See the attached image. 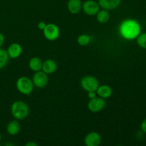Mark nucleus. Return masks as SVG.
<instances>
[{
	"mask_svg": "<svg viewBox=\"0 0 146 146\" xmlns=\"http://www.w3.org/2000/svg\"><path fill=\"white\" fill-rule=\"evenodd\" d=\"M44 35L47 40L54 41L59 36L60 31L58 27L54 24H48L43 30Z\"/></svg>",
	"mask_w": 146,
	"mask_h": 146,
	"instance_id": "nucleus-6",
	"label": "nucleus"
},
{
	"mask_svg": "<svg viewBox=\"0 0 146 146\" xmlns=\"http://www.w3.org/2000/svg\"><path fill=\"white\" fill-rule=\"evenodd\" d=\"M7 51L9 58H17L21 56L22 53V47L18 43H12L9 46Z\"/></svg>",
	"mask_w": 146,
	"mask_h": 146,
	"instance_id": "nucleus-10",
	"label": "nucleus"
},
{
	"mask_svg": "<svg viewBox=\"0 0 146 146\" xmlns=\"http://www.w3.org/2000/svg\"><path fill=\"white\" fill-rule=\"evenodd\" d=\"M141 129L144 133L146 134V118L143 120V121L141 122Z\"/></svg>",
	"mask_w": 146,
	"mask_h": 146,
	"instance_id": "nucleus-21",
	"label": "nucleus"
},
{
	"mask_svg": "<svg viewBox=\"0 0 146 146\" xmlns=\"http://www.w3.org/2000/svg\"><path fill=\"white\" fill-rule=\"evenodd\" d=\"M97 21L101 24H106L108 22L110 19V14L108 10L101 9L98 11L96 14Z\"/></svg>",
	"mask_w": 146,
	"mask_h": 146,
	"instance_id": "nucleus-17",
	"label": "nucleus"
},
{
	"mask_svg": "<svg viewBox=\"0 0 146 146\" xmlns=\"http://www.w3.org/2000/svg\"><path fill=\"white\" fill-rule=\"evenodd\" d=\"M4 41H5V38H4V36L1 33H0V48H1V46L4 44Z\"/></svg>",
	"mask_w": 146,
	"mask_h": 146,
	"instance_id": "nucleus-24",
	"label": "nucleus"
},
{
	"mask_svg": "<svg viewBox=\"0 0 146 146\" xmlns=\"http://www.w3.org/2000/svg\"><path fill=\"white\" fill-rule=\"evenodd\" d=\"M11 113L16 120H24L28 117L29 108L27 104L21 101H14L11 106Z\"/></svg>",
	"mask_w": 146,
	"mask_h": 146,
	"instance_id": "nucleus-2",
	"label": "nucleus"
},
{
	"mask_svg": "<svg viewBox=\"0 0 146 146\" xmlns=\"http://www.w3.org/2000/svg\"><path fill=\"white\" fill-rule=\"evenodd\" d=\"M82 9L86 14L88 16L96 15L100 10V6L94 0H87L83 4Z\"/></svg>",
	"mask_w": 146,
	"mask_h": 146,
	"instance_id": "nucleus-8",
	"label": "nucleus"
},
{
	"mask_svg": "<svg viewBox=\"0 0 146 146\" xmlns=\"http://www.w3.org/2000/svg\"><path fill=\"white\" fill-rule=\"evenodd\" d=\"M88 97L90 98V99H92V98L96 97V91H88Z\"/></svg>",
	"mask_w": 146,
	"mask_h": 146,
	"instance_id": "nucleus-22",
	"label": "nucleus"
},
{
	"mask_svg": "<svg viewBox=\"0 0 146 146\" xmlns=\"http://www.w3.org/2000/svg\"><path fill=\"white\" fill-rule=\"evenodd\" d=\"M112 88L109 86L106 85V84L98 86L96 90L97 95L99 97H101V98H104V99L111 97L112 96Z\"/></svg>",
	"mask_w": 146,
	"mask_h": 146,
	"instance_id": "nucleus-14",
	"label": "nucleus"
},
{
	"mask_svg": "<svg viewBox=\"0 0 146 146\" xmlns=\"http://www.w3.org/2000/svg\"><path fill=\"white\" fill-rule=\"evenodd\" d=\"M46 24L44 21H40L38 24V25H37V27H38V29H39L40 30L43 31L44 29V28L46 27Z\"/></svg>",
	"mask_w": 146,
	"mask_h": 146,
	"instance_id": "nucleus-23",
	"label": "nucleus"
},
{
	"mask_svg": "<svg viewBox=\"0 0 146 146\" xmlns=\"http://www.w3.org/2000/svg\"><path fill=\"white\" fill-rule=\"evenodd\" d=\"M9 56L7 50L0 48V69H2L6 66L9 61Z\"/></svg>",
	"mask_w": 146,
	"mask_h": 146,
	"instance_id": "nucleus-18",
	"label": "nucleus"
},
{
	"mask_svg": "<svg viewBox=\"0 0 146 146\" xmlns=\"http://www.w3.org/2000/svg\"><path fill=\"white\" fill-rule=\"evenodd\" d=\"M42 64L43 61L41 59L38 57H33L29 60V66L30 69L32 71L36 72V71H41V68H42Z\"/></svg>",
	"mask_w": 146,
	"mask_h": 146,
	"instance_id": "nucleus-16",
	"label": "nucleus"
},
{
	"mask_svg": "<svg viewBox=\"0 0 146 146\" xmlns=\"http://www.w3.org/2000/svg\"><path fill=\"white\" fill-rule=\"evenodd\" d=\"M20 131V124L18 122V120L11 121L7 124V131L9 135H16L19 133Z\"/></svg>",
	"mask_w": 146,
	"mask_h": 146,
	"instance_id": "nucleus-15",
	"label": "nucleus"
},
{
	"mask_svg": "<svg viewBox=\"0 0 146 146\" xmlns=\"http://www.w3.org/2000/svg\"><path fill=\"white\" fill-rule=\"evenodd\" d=\"M81 86L83 89L87 92L91 91H96L99 86V83L96 77L93 76H86L81 79Z\"/></svg>",
	"mask_w": 146,
	"mask_h": 146,
	"instance_id": "nucleus-4",
	"label": "nucleus"
},
{
	"mask_svg": "<svg viewBox=\"0 0 146 146\" xmlns=\"http://www.w3.org/2000/svg\"><path fill=\"white\" fill-rule=\"evenodd\" d=\"M137 44L141 48L146 49V32L140 34L136 38Z\"/></svg>",
	"mask_w": 146,
	"mask_h": 146,
	"instance_id": "nucleus-20",
	"label": "nucleus"
},
{
	"mask_svg": "<svg viewBox=\"0 0 146 146\" xmlns=\"http://www.w3.org/2000/svg\"><path fill=\"white\" fill-rule=\"evenodd\" d=\"M84 143L87 146H98L101 143V137L96 132H91L86 135Z\"/></svg>",
	"mask_w": 146,
	"mask_h": 146,
	"instance_id": "nucleus-9",
	"label": "nucleus"
},
{
	"mask_svg": "<svg viewBox=\"0 0 146 146\" xmlns=\"http://www.w3.org/2000/svg\"><path fill=\"white\" fill-rule=\"evenodd\" d=\"M25 145L26 146H36L37 144L36 143L32 142V141H30V142L27 143L25 144Z\"/></svg>",
	"mask_w": 146,
	"mask_h": 146,
	"instance_id": "nucleus-25",
	"label": "nucleus"
},
{
	"mask_svg": "<svg viewBox=\"0 0 146 146\" xmlns=\"http://www.w3.org/2000/svg\"><path fill=\"white\" fill-rule=\"evenodd\" d=\"M1 141V135H0V141Z\"/></svg>",
	"mask_w": 146,
	"mask_h": 146,
	"instance_id": "nucleus-26",
	"label": "nucleus"
},
{
	"mask_svg": "<svg viewBox=\"0 0 146 146\" xmlns=\"http://www.w3.org/2000/svg\"><path fill=\"white\" fill-rule=\"evenodd\" d=\"M120 34L125 39L131 40L137 38L141 32V27L135 20L128 19L120 26Z\"/></svg>",
	"mask_w": 146,
	"mask_h": 146,
	"instance_id": "nucleus-1",
	"label": "nucleus"
},
{
	"mask_svg": "<svg viewBox=\"0 0 146 146\" xmlns=\"http://www.w3.org/2000/svg\"><path fill=\"white\" fill-rule=\"evenodd\" d=\"M57 68V64L54 60L46 59L43 62L41 70L46 74H54Z\"/></svg>",
	"mask_w": 146,
	"mask_h": 146,
	"instance_id": "nucleus-12",
	"label": "nucleus"
},
{
	"mask_svg": "<svg viewBox=\"0 0 146 146\" xmlns=\"http://www.w3.org/2000/svg\"><path fill=\"white\" fill-rule=\"evenodd\" d=\"M90 41H91V37L88 34H81L78 36L77 38V42L80 46H82L88 45Z\"/></svg>",
	"mask_w": 146,
	"mask_h": 146,
	"instance_id": "nucleus-19",
	"label": "nucleus"
},
{
	"mask_svg": "<svg viewBox=\"0 0 146 146\" xmlns=\"http://www.w3.org/2000/svg\"><path fill=\"white\" fill-rule=\"evenodd\" d=\"M17 90L24 95H30L34 90V84L32 80L27 76H21L16 83Z\"/></svg>",
	"mask_w": 146,
	"mask_h": 146,
	"instance_id": "nucleus-3",
	"label": "nucleus"
},
{
	"mask_svg": "<svg viewBox=\"0 0 146 146\" xmlns=\"http://www.w3.org/2000/svg\"><path fill=\"white\" fill-rule=\"evenodd\" d=\"M48 74L44 73L43 71H38L35 72V74L33 75L32 82L34 86H35L37 88H44L47 85L48 82Z\"/></svg>",
	"mask_w": 146,
	"mask_h": 146,
	"instance_id": "nucleus-7",
	"label": "nucleus"
},
{
	"mask_svg": "<svg viewBox=\"0 0 146 146\" xmlns=\"http://www.w3.org/2000/svg\"><path fill=\"white\" fill-rule=\"evenodd\" d=\"M82 5L81 0H68L67 3V9L70 13L76 14L82 9Z\"/></svg>",
	"mask_w": 146,
	"mask_h": 146,
	"instance_id": "nucleus-13",
	"label": "nucleus"
},
{
	"mask_svg": "<svg viewBox=\"0 0 146 146\" xmlns=\"http://www.w3.org/2000/svg\"><path fill=\"white\" fill-rule=\"evenodd\" d=\"M121 0H98L100 7L106 10H113L120 5Z\"/></svg>",
	"mask_w": 146,
	"mask_h": 146,
	"instance_id": "nucleus-11",
	"label": "nucleus"
},
{
	"mask_svg": "<svg viewBox=\"0 0 146 146\" xmlns=\"http://www.w3.org/2000/svg\"><path fill=\"white\" fill-rule=\"evenodd\" d=\"M106 105L105 99L101 97H95V98L90 99L88 103V110L93 113H98L102 111Z\"/></svg>",
	"mask_w": 146,
	"mask_h": 146,
	"instance_id": "nucleus-5",
	"label": "nucleus"
}]
</instances>
